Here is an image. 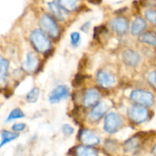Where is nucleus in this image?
Wrapping results in <instances>:
<instances>
[{
    "mask_svg": "<svg viewBox=\"0 0 156 156\" xmlns=\"http://www.w3.org/2000/svg\"><path fill=\"white\" fill-rule=\"evenodd\" d=\"M108 109V106L105 102H99L94 106L92 111H91L89 118L93 121H97L100 120Z\"/></svg>",
    "mask_w": 156,
    "mask_h": 156,
    "instance_id": "f8f14e48",
    "label": "nucleus"
},
{
    "mask_svg": "<svg viewBox=\"0 0 156 156\" xmlns=\"http://www.w3.org/2000/svg\"><path fill=\"white\" fill-rule=\"evenodd\" d=\"M9 69V62L0 56V84L2 83L5 79Z\"/></svg>",
    "mask_w": 156,
    "mask_h": 156,
    "instance_id": "412c9836",
    "label": "nucleus"
},
{
    "mask_svg": "<svg viewBox=\"0 0 156 156\" xmlns=\"http://www.w3.org/2000/svg\"><path fill=\"white\" fill-rule=\"evenodd\" d=\"M38 65L37 57L33 53H28L27 54V59L24 63V67L27 71L33 72Z\"/></svg>",
    "mask_w": 156,
    "mask_h": 156,
    "instance_id": "2eb2a0df",
    "label": "nucleus"
},
{
    "mask_svg": "<svg viewBox=\"0 0 156 156\" xmlns=\"http://www.w3.org/2000/svg\"><path fill=\"white\" fill-rule=\"evenodd\" d=\"M69 93V90L68 87L66 85H59L50 92L49 95V101L51 104H56L68 97Z\"/></svg>",
    "mask_w": 156,
    "mask_h": 156,
    "instance_id": "423d86ee",
    "label": "nucleus"
},
{
    "mask_svg": "<svg viewBox=\"0 0 156 156\" xmlns=\"http://www.w3.org/2000/svg\"><path fill=\"white\" fill-rule=\"evenodd\" d=\"M142 146V136L138 135H136L133 136L132 138L129 139L125 142L124 145H123V149L126 152H130V153H133V152H136L140 149Z\"/></svg>",
    "mask_w": 156,
    "mask_h": 156,
    "instance_id": "1a4fd4ad",
    "label": "nucleus"
},
{
    "mask_svg": "<svg viewBox=\"0 0 156 156\" xmlns=\"http://www.w3.org/2000/svg\"><path fill=\"white\" fill-rule=\"evenodd\" d=\"M146 27V23L144 19L141 18H137L134 20L133 23L132 24V28H131V32L133 35L140 34L142 31L144 30Z\"/></svg>",
    "mask_w": 156,
    "mask_h": 156,
    "instance_id": "dca6fc26",
    "label": "nucleus"
},
{
    "mask_svg": "<svg viewBox=\"0 0 156 156\" xmlns=\"http://www.w3.org/2000/svg\"><path fill=\"white\" fill-rule=\"evenodd\" d=\"M152 153L156 155V145L155 146V147L153 148V149H152Z\"/></svg>",
    "mask_w": 156,
    "mask_h": 156,
    "instance_id": "c85d7f7f",
    "label": "nucleus"
},
{
    "mask_svg": "<svg viewBox=\"0 0 156 156\" xmlns=\"http://www.w3.org/2000/svg\"><path fill=\"white\" fill-rule=\"evenodd\" d=\"M130 99L142 106H151L154 102V96L151 92L141 89L134 90L130 94Z\"/></svg>",
    "mask_w": 156,
    "mask_h": 156,
    "instance_id": "f03ea898",
    "label": "nucleus"
},
{
    "mask_svg": "<svg viewBox=\"0 0 156 156\" xmlns=\"http://www.w3.org/2000/svg\"><path fill=\"white\" fill-rule=\"evenodd\" d=\"M100 98V93L95 88L88 89L85 93L83 98V105L86 108L93 106L98 103Z\"/></svg>",
    "mask_w": 156,
    "mask_h": 156,
    "instance_id": "9b49d317",
    "label": "nucleus"
},
{
    "mask_svg": "<svg viewBox=\"0 0 156 156\" xmlns=\"http://www.w3.org/2000/svg\"><path fill=\"white\" fill-rule=\"evenodd\" d=\"M79 0H59V4L66 11L72 12L76 9Z\"/></svg>",
    "mask_w": 156,
    "mask_h": 156,
    "instance_id": "aec40b11",
    "label": "nucleus"
},
{
    "mask_svg": "<svg viewBox=\"0 0 156 156\" xmlns=\"http://www.w3.org/2000/svg\"><path fill=\"white\" fill-rule=\"evenodd\" d=\"M70 40H71V44L74 47H76V46L79 45L81 40V37L79 33H78V32H73V33H72L70 34Z\"/></svg>",
    "mask_w": 156,
    "mask_h": 156,
    "instance_id": "b1692460",
    "label": "nucleus"
},
{
    "mask_svg": "<svg viewBox=\"0 0 156 156\" xmlns=\"http://www.w3.org/2000/svg\"><path fill=\"white\" fill-rule=\"evenodd\" d=\"M129 117L132 121L136 123H142L147 120L149 111L142 105H135L129 108Z\"/></svg>",
    "mask_w": 156,
    "mask_h": 156,
    "instance_id": "39448f33",
    "label": "nucleus"
},
{
    "mask_svg": "<svg viewBox=\"0 0 156 156\" xmlns=\"http://www.w3.org/2000/svg\"><path fill=\"white\" fill-rule=\"evenodd\" d=\"M41 30L52 38H56L59 36V30L54 20L47 15H44L40 21Z\"/></svg>",
    "mask_w": 156,
    "mask_h": 156,
    "instance_id": "7ed1b4c3",
    "label": "nucleus"
},
{
    "mask_svg": "<svg viewBox=\"0 0 156 156\" xmlns=\"http://www.w3.org/2000/svg\"><path fill=\"white\" fill-rule=\"evenodd\" d=\"M40 90L38 88H34L29 91L26 95V99H27L28 103H35L37 101L39 98Z\"/></svg>",
    "mask_w": 156,
    "mask_h": 156,
    "instance_id": "4be33fe9",
    "label": "nucleus"
},
{
    "mask_svg": "<svg viewBox=\"0 0 156 156\" xmlns=\"http://www.w3.org/2000/svg\"><path fill=\"white\" fill-rule=\"evenodd\" d=\"M123 120L119 114L116 113H110L105 118L104 128L109 133H115L121 128Z\"/></svg>",
    "mask_w": 156,
    "mask_h": 156,
    "instance_id": "20e7f679",
    "label": "nucleus"
},
{
    "mask_svg": "<svg viewBox=\"0 0 156 156\" xmlns=\"http://www.w3.org/2000/svg\"><path fill=\"white\" fill-rule=\"evenodd\" d=\"M24 117V113L21 111V110L19 109V108H15V109H14L13 111L10 113V114H9V117H8L7 120H6V121L7 122L12 121V120H13L22 118V117Z\"/></svg>",
    "mask_w": 156,
    "mask_h": 156,
    "instance_id": "5701e85b",
    "label": "nucleus"
},
{
    "mask_svg": "<svg viewBox=\"0 0 156 156\" xmlns=\"http://www.w3.org/2000/svg\"><path fill=\"white\" fill-rule=\"evenodd\" d=\"M123 60L126 65L136 66L140 62V56L132 50H126L123 53Z\"/></svg>",
    "mask_w": 156,
    "mask_h": 156,
    "instance_id": "ddd939ff",
    "label": "nucleus"
},
{
    "mask_svg": "<svg viewBox=\"0 0 156 156\" xmlns=\"http://www.w3.org/2000/svg\"><path fill=\"white\" fill-rule=\"evenodd\" d=\"M146 18L148 21L156 24V10H148L146 12Z\"/></svg>",
    "mask_w": 156,
    "mask_h": 156,
    "instance_id": "393cba45",
    "label": "nucleus"
},
{
    "mask_svg": "<svg viewBox=\"0 0 156 156\" xmlns=\"http://www.w3.org/2000/svg\"><path fill=\"white\" fill-rule=\"evenodd\" d=\"M62 130L64 135L67 136L72 135L74 133V129L69 124H64L62 127Z\"/></svg>",
    "mask_w": 156,
    "mask_h": 156,
    "instance_id": "bb28decb",
    "label": "nucleus"
},
{
    "mask_svg": "<svg viewBox=\"0 0 156 156\" xmlns=\"http://www.w3.org/2000/svg\"><path fill=\"white\" fill-rule=\"evenodd\" d=\"M48 6L55 18H57L59 21H63L65 19L66 15V10L59 5V3L56 2H50L48 3Z\"/></svg>",
    "mask_w": 156,
    "mask_h": 156,
    "instance_id": "4468645a",
    "label": "nucleus"
},
{
    "mask_svg": "<svg viewBox=\"0 0 156 156\" xmlns=\"http://www.w3.org/2000/svg\"><path fill=\"white\" fill-rule=\"evenodd\" d=\"M111 28L114 31L120 35H123L127 32L129 28V22L126 18L123 17H119L111 21Z\"/></svg>",
    "mask_w": 156,
    "mask_h": 156,
    "instance_id": "0eeeda50",
    "label": "nucleus"
},
{
    "mask_svg": "<svg viewBox=\"0 0 156 156\" xmlns=\"http://www.w3.org/2000/svg\"><path fill=\"white\" fill-rule=\"evenodd\" d=\"M2 136V141L0 143V148L2 147L3 146H5L7 143H10V142L13 141L15 139H17L18 137V134L15 133H12L9 132L7 130H3L1 133Z\"/></svg>",
    "mask_w": 156,
    "mask_h": 156,
    "instance_id": "6ab92c4d",
    "label": "nucleus"
},
{
    "mask_svg": "<svg viewBox=\"0 0 156 156\" xmlns=\"http://www.w3.org/2000/svg\"><path fill=\"white\" fill-rule=\"evenodd\" d=\"M147 80L150 85H152L153 88H156V71L151 72L149 74L147 78Z\"/></svg>",
    "mask_w": 156,
    "mask_h": 156,
    "instance_id": "a878e982",
    "label": "nucleus"
},
{
    "mask_svg": "<svg viewBox=\"0 0 156 156\" xmlns=\"http://www.w3.org/2000/svg\"><path fill=\"white\" fill-rule=\"evenodd\" d=\"M30 40L34 47L41 53H45L50 48V43L41 30H35L31 33Z\"/></svg>",
    "mask_w": 156,
    "mask_h": 156,
    "instance_id": "f257e3e1",
    "label": "nucleus"
},
{
    "mask_svg": "<svg viewBox=\"0 0 156 156\" xmlns=\"http://www.w3.org/2000/svg\"><path fill=\"white\" fill-rule=\"evenodd\" d=\"M79 138L84 145L88 146H96L100 143V140L93 132L88 129H84L81 132Z\"/></svg>",
    "mask_w": 156,
    "mask_h": 156,
    "instance_id": "6e6552de",
    "label": "nucleus"
},
{
    "mask_svg": "<svg viewBox=\"0 0 156 156\" xmlns=\"http://www.w3.org/2000/svg\"><path fill=\"white\" fill-rule=\"evenodd\" d=\"M97 81L101 86L108 88L115 83V77L111 73L100 71L97 75Z\"/></svg>",
    "mask_w": 156,
    "mask_h": 156,
    "instance_id": "9d476101",
    "label": "nucleus"
},
{
    "mask_svg": "<svg viewBox=\"0 0 156 156\" xmlns=\"http://www.w3.org/2000/svg\"><path fill=\"white\" fill-rule=\"evenodd\" d=\"M76 156H98L95 149L89 146H79L76 149Z\"/></svg>",
    "mask_w": 156,
    "mask_h": 156,
    "instance_id": "f3484780",
    "label": "nucleus"
},
{
    "mask_svg": "<svg viewBox=\"0 0 156 156\" xmlns=\"http://www.w3.org/2000/svg\"><path fill=\"white\" fill-rule=\"evenodd\" d=\"M25 128H26V125L22 123H15V124H14L13 126H12V129H13L15 132H21V131L24 130Z\"/></svg>",
    "mask_w": 156,
    "mask_h": 156,
    "instance_id": "cd10ccee",
    "label": "nucleus"
},
{
    "mask_svg": "<svg viewBox=\"0 0 156 156\" xmlns=\"http://www.w3.org/2000/svg\"><path fill=\"white\" fill-rule=\"evenodd\" d=\"M140 42L156 47V35L152 32H146L139 37Z\"/></svg>",
    "mask_w": 156,
    "mask_h": 156,
    "instance_id": "a211bd4d",
    "label": "nucleus"
}]
</instances>
